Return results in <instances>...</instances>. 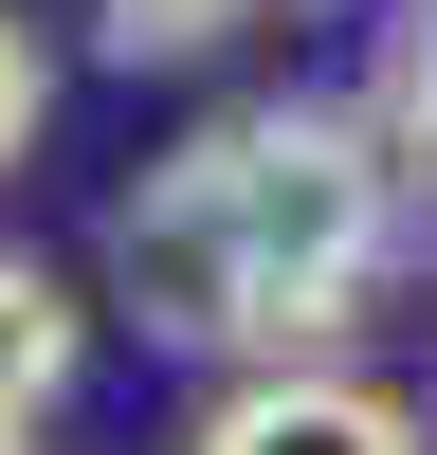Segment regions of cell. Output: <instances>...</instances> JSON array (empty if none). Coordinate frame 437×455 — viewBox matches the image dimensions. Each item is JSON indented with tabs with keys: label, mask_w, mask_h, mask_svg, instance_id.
<instances>
[{
	"label": "cell",
	"mask_w": 437,
	"mask_h": 455,
	"mask_svg": "<svg viewBox=\"0 0 437 455\" xmlns=\"http://www.w3.org/2000/svg\"><path fill=\"white\" fill-rule=\"evenodd\" d=\"M182 182H201L218 255H237V347H255V364H310L328 328L364 310V274L401 255V164H383V128L328 109V92L201 128Z\"/></svg>",
	"instance_id": "1"
},
{
	"label": "cell",
	"mask_w": 437,
	"mask_h": 455,
	"mask_svg": "<svg viewBox=\"0 0 437 455\" xmlns=\"http://www.w3.org/2000/svg\"><path fill=\"white\" fill-rule=\"evenodd\" d=\"M237 19H255V0H91V36H109L128 73H146V55H218Z\"/></svg>",
	"instance_id": "5"
},
{
	"label": "cell",
	"mask_w": 437,
	"mask_h": 455,
	"mask_svg": "<svg viewBox=\"0 0 437 455\" xmlns=\"http://www.w3.org/2000/svg\"><path fill=\"white\" fill-rule=\"evenodd\" d=\"M109 274H128V310L164 328V347H237V255H218V219H201V182H182V164L109 219Z\"/></svg>",
	"instance_id": "2"
},
{
	"label": "cell",
	"mask_w": 437,
	"mask_h": 455,
	"mask_svg": "<svg viewBox=\"0 0 437 455\" xmlns=\"http://www.w3.org/2000/svg\"><path fill=\"white\" fill-rule=\"evenodd\" d=\"M401 146H419V164H437V0H419V19H401Z\"/></svg>",
	"instance_id": "7"
},
{
	"label": "cell",
	"mask_w": 437,
	"mask_h": 455,
	"mask_svg": "<svg viewBox=\"0 0 437 455\" xmlns=\"http://www.w3.org/2000/svg\"><path fill=\"white\" fill-rule=\"evenodd\" d=\"M73 347H91V310H73V291L36 274V255H0V437H36V419H55Z\"/></svg>",
	"instance_id": "4"
},
{
	"label": "cell",
	"mask_w": 437,
	"mask_h": 455,
	"mask_svg": "<svg viewBox=\"0 0 437 455\" xmlns=\"http://www.w3.org/2000/svg\"><path fill=\"white\" fill-rule=\"evenodd\" d=\"M0 455H36V437H0Z\"/></svg>",
	"instance_id": "8"
},
{
	"label": "cell",
	"mask_w": 437,
	"mask_h": 455,
	"mask_svg": "<svg viewBox=\"0 0 437 455\" xmlns=\"http://www.w3.org/2000/svg\"><path fill=\"white\" fill-rule=\"evenodd\" d=\"M36 109H55V55H36V19H19V0H0V164H19V146H36Z\"/></svg>",
	"instance_id": "6"
},
{
	"label": "cell",
	"mask_w": 437,
	"mask_h": 455,
	"mask_svg": "<svg viewBox=\"0 0 437 455\" xmlns=\"http://www.w3.org/2000/svg\"><path fill=\"white\" fill-rule=\"evenodd\" d=\"M201 455H419V419L383 383H346V364H255L201 419Z\"/></svg>",
	"instance_id": "3"
}]
</instances>
